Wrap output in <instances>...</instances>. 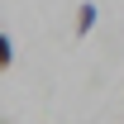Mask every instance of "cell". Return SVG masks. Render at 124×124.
Masks as SVG:
<instances>
[{"label":"cell","mask_w":124,"mask_h":124,"mask_svg":"<svg viewBox=\"0 0 124 124\" xmlns=\"http://www.w3.org/2000/svg\"><path fill=\"white\" fill-rule=\"evenodd\" d=\"M95 15H100V10H95L91 0H81V5H77V29H72V33H77V38H86V33L95 29Z\"/></svg>","instance_id":"6da1fadb"},{"label":"cell","mask_w":124,"mask_h":124,"mask_svg":"<svg viewBox=\"0 0 124 124\" xmlns=\"http://www.w3.org/2000/svg\"><path fill=\"white\" fill-rule=\"evenodd\" d=\"M10 67H15V43H10V33L0 29V77H5Z\"/></svg>","instance_id":"7a4b0ae2"}]
</instances>
